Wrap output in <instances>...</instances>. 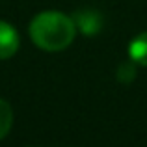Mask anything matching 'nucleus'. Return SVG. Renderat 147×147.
Returning <instances> with one entry per match:
<instances>
[{
    "label": "nucleus",
    "instance_id": "f257e3e1",
    "mask_svg": "<svg viewBox=\"0 0 147 147\" xmlns=\"http://www.w3.org/2000/svg\"><path fill=\"white\" fill-rule=\"evenodd\" d=\"M76 36V24L60 11H43L30 22V37L39 49L49 52L67 49Z\"/></svg>",
    "mask_w": 147,
    "mask_h": 147
},
{
    "label": "nucleus",
    "instance_id": "f03ea898",
    "mask_svg": "<svg viewBox=\"0 0 147 147\" xmlns=\"http://www.w3.org/2000/svg\"><path fill=\"white\" fill-rule=\"evenodd\" d=\"M19 34L9 22L0 21V60H7L19 50Z\"/></svg>",
    "mask_w": 147,
    "mask_h": 147
},
{
    "label": "nucleus",
    "instance_id": "7ed1b4c3",
    "mask_svg": "<svg viewBox=\"0 0 147 147\" xmlns=\"http://www.w3.org/2000/svg\"><path fill=\"white\" fill-rule=\"evenodd\" d=\"M75 24L76 28H80L84 34H95L100 30V24H102V19L99 17L97 11L93 9H82L75 15Z\"/></svg>",
    "mask_w": 147,
    "mask_h": 147
},
{
    "label": "nucleus",
    "instance_id": "20e7f679",
    "mask_svg": "<svg viewBox=\"0 0 147 147\" xmlns=\"http://www.w3.org/2000/svg\"><path fill=\"white\" fill-rule=\"evenodd\" d=\"M129 56L132 61L147 67V32L136 36L129 45Z\"/></svg>",
    "mask_w": 147,
    "mask_h": 147
},
{
    "label": "nucleus",
    "instance_id": "39448f33",
    "mask_svg": "<svg viewBox=\"0 0 147 147\" xmlns=\"http://www.w3.org/2000/svg\"><path fill=\"white\" fill-rule=\"evenodd\" d=\"M11 125H13V110L7 104V100L0 99V140L7 136Z\"/></svg>",
    "mask_w": 147,
    "mask_h": 147
}]
</instances>
